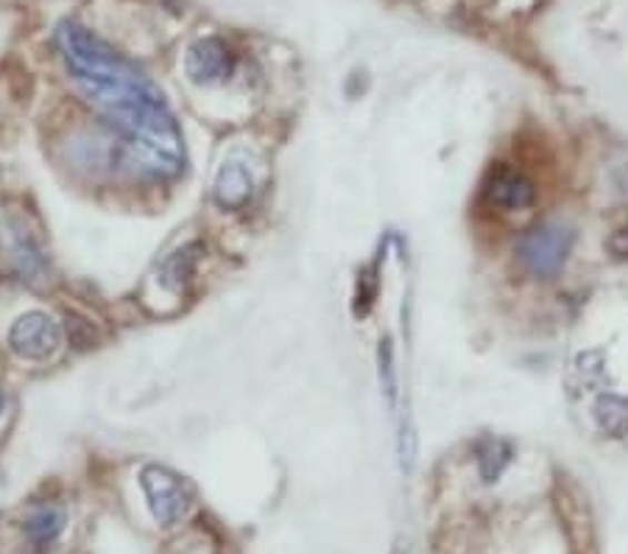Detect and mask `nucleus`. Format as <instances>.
Returning <instances> with one entry per match:
<instances>
[{"instance_id": "1", "label": "nucleus", "mask_w": 628, "mask_h": 554, "mask_svg": "<svg viewBox=\"0 0 628 554\" xmlns=\"http://www.w3.org/2000/svg\"><path fill=\"white\" fill-rule=\"evenodd\" d=\"M57 46L92 107L132 140L146 168L173 177L185 166V144L160 87L134 62L76 20L57 29Z\"/></svg>"}, {"instance_id": "2", "label": "nucleus", "mask_w": 628, "mask_h": 554, "mask_svg": "<svg viewBox=\"0 0 628 554\" xmlns=\"http://www.w3.org/2000/svg\"><path fill=\"white\" fill-rule=\"evenodd\" d=\"M0 253L7 260V269L12 271L18 280L29 286L46 284L51 275V264H48V253L40 244L37 233L31 230L29 221L18 214H9L0 230Z\"/></svg>"}, {"instance_id": "3", "label": "nucleus", "mask_w": 628, "mask_h": 554, "mask_svg": "<svg viewBox=\"0 0 628 554\" xmlns=\"http://www.w3.org/2000/svg\"><path fill=\"white\" fill-rule=\"evenodd\" d=\"M572 241H576V236H572L570 227L561 225V221H545V225L522 233V238L517 241V255L534 275L550 277L565 266Z\"/></svg>"}, {"instance_id": "4", "label": "nucleus", "mask_w": 628, "mask_h": 554, "mask_svg": "<svg viewBox=\"0 0 628 554\" xmlns=\"http://www.w3.org/2000/svg\"><path fill=\"white\" fill-rule=\"evenodd\" d=\"M140 485H143L149 507L160 524L171 526L188 515L190 504H193V493L190 485L177 476L173 471L162 468V465H146L140 474Z\"/></svg>"}, {"instance_id": "5", "label": "nucleus", "mask_w": 628, "mask_h": 554, "mask_svg": "<svg viewBox=\"0 0 628 554\" xmlns=\"http://www.w3.org/2000/svg\"><path fill=\"white\" fill-rule=\"evenodd\" d=\"M9 345L20 358L48 362L62 350V325L46 311L23 314L9 330Z\"/></svg>"}, {"instance_id": "6", "label": "nucleus", "mask_w": 628, "mask_h": 554, "mask_svg": "<svg viewBox=\"0 0 628 554\" xmlns=\"http://www.w3.org/2000/svg\"><path fill=\"white\" fill-rule=\"evenodd\" d=\"M185 68H188V76L193 81L212 85V81L229 79V73L235 70V57L218 37H207V40H199L190 48Z\"/></svg>"}, {"instance_id": "7", "label": "nucleus", "mask_w": 628, "mask_h": 554, "mask_svg": "<svg viewBox=\"0 0 628 554\" xmlns=\"http://www.w3.org/2000/svg\"><path fill=\"white\" fill-rule=\"evenodd\" d=\"M251 194H255V177L249 168L240 160H227L216 174V185H212V199L221 205L223 210H240L249 205Z\"/></svg>"}, {"instance_id": "8", "label": "nucleus", "mask_w": 628, "mask_h": 554, "mask_svg": "<svg viewBox=\"0 0 628 554\" xmlns=\"http://www.w3.org/2000/svg\"><path fill=\"white\" fill-rule=\"evenodd\" d=\"M486 197H489L491 205H497L502 210H526L534 205V185L520 171L502 168V171H497L491 177Z\"/></svg>"}, {"instance_id": "9", "label": "nucleus", "mask_w": 628, "mask_h": 554, "mask_svg": "<svg viewBox=\"0 0 628 554\" xmlns=\"http://www.w3.org/2000/svg\"><path fill=\"white\" fill-rule=\"evenodd\" d=\"M64 530V510L59 504H40L26 515V535L37 543V546H48L57 541Z\"/></svg>"}, {"instance_id": "10", "label": "nucleus", "mask_w": 628, "mask_h": 554, "mask_svg": "<svg viewBox=\"0 0 628 554\" xmlns=\"http://www.w3.org/2000/svg\"><path fill=\"white\" fill-rule=\"evenodd\" d=\"M595 423L609 437H628V398L620 395H600L595 400Z\"/></svg>"}, {"instance_id": "11", "label": "nucleus", "mask_w": 628, "mask_h": 554, "mask_svg": "<svg viewBox=\"0 0 628 554\" xmlns=\"http://www.w3.org/2000/svg\"><path fill=\"white\" fill-rule=\"evenodd\" d=\"M199 247L196 244H190V247L179 249V253H173L171 258L166 260V266H162V286L171 291H182L185 286H188V280L193 277V269H196V258H199Z\"/></svg>"}, {"instance_id": "12", "label": "nucleus", "mask_w": 628, "mask_h": 554, "mask_svg": "<svg viewBox=\"0 0 628 554\" xmlns=\"http://www.w3.org/2000/svg\"><path fill=\"white\" fill-rule=\"evenodd\" d=\"M511 459V448L502 439H486L478 451V462H480V474H484L486 482H495L497 476L502 474V468L509 465Z\"/></svg>"}, {"instance_id": "13", "label": "nucleus", "mask_w": 628, "mask_h": 554, "mask_svg": "<svg viewBox=\"0 0 628 554\" xmlns=\"http://www.w3.org/2000/svg\"><path fill=\"white\" fill-rule=\"evenodd\" d=\"M380 382H383V393L389 398V406L397 404V373H395V353H391V342L386 339L380 347Z\"/></svg>"}, {"instance_id": "14", "label": "nucleus", "mask_w": 628, "mask_h": 554, "mask_svg": "<svg viewBox=\"0 0 628 554\" xmlns=\"http://www.w3.org/2000/svg\"><path fill=\"white\" fill-rule=\"evenodd\" d=\"M609 253L620 260L628 258V227L626 230H617L615 236L609 238Z\"/></svg>"}, {"instance_id": "15", "label": "nucleus", "mask_w": 628, "mask_h": 554, "mask_svg": "<svg viewBox=\"0 0 628 554\" xmlns=\"http://www.w3.org/2000/svg\"><path fill=\"white\" fill-rule=\"evenodd\" d=\"M3 404H7V398H3V393H0V412H3Z\"/></svg>"}]
</instances>
